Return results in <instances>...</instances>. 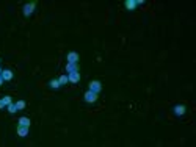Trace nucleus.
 Wrapping results in <instances>:
<instances>
[{
	"label": "nucleus",
	"mask_w": 196,
	"mask_h": 147,
	"mask_svg": "<svg viewBox=\"0 0 196 147\" xmlns=\"http://www.w3.org/2000/svg\"><path fill=\"white\" fill-rule=\"evenodd\" d=\"M58 81H60V85H61V86H63V85H68V83H69L68 75H61L60 78H58Z\"/></svg>",
	"instance_id": "nucleus-14"
},
{
	"label": "nucleus",
	"mask_w": 196,
	"mask_h": 147,
	"mask_svg": "<svg viewBox=\"0 0 196 147\" xmlns=\"http://www.w3.org/2000/svg\"><path fill=\"white\" fill-rule=\"evenodd\" d=\"M173 111H174V114H176V116H184L187 108H185V105H176V107L173 108Z\"/></svg>",
	"instance_id": "nucleus-5"
},
{
	"label": "nucleus",
	"mask_w": 196,
	"mask_h": 147,
	"mask_svg": "<svg viewBox=\"0 0 196 147\" xmlns=\"http://www.w3.org/2000/svg\"><path fill=\"white\" fill-rule=\"evenodd\" d=\"M6 108H8V111H10V113H11V114H14V113H16V111H17V108H16V105H14V103H11V105H8V107H6Z\"/></svg>",
	"instance_id": "nucleus-16"
},
{
	"label": "nucleus",
	"mask_w": 196,
	"mask_h": 147,
	"mask_svg": "<svg viewBox=\"0 0 196 147\" xmlns=\"http://www.w3.org/2000/svg\"><path fill=\"white\" fill-rule=\"evenodd\" d=\"M88 91H93V93H96V94H99L101 91H102V83L99 81V80H93L89 83V89Z\"/></svg>",
	"instance_id": "nucleus-2"
},
{
	"label": "nucleus",
	"mask_w": 196,
	"mask_h": 147,
	"mask_svg": "<svg viewBox=\"0 0 196 147\" xmlns=\"http://www.w3.org/2000/svg\"><path fill=\"white\" fill-rule=\"evenodd\" d=\"M0 61H2V60H0Z\"/></svg>",
	"instance_id": "nucleus-21"
},
{
	"label": "nucleus",
	"mask_w": 196,
	"mask_h": 147,
	"mask_svg": "<svg viewBox=\"0 0 196 147\" xmlns=\"http://www.w3.org/2000/svg\"><path fill=\"white\" fill-rule=\"evenodd\" d=\"M17 135L20 138H25L29 135V127H20V125H17Z\"/></svg>",
	"instance_id": "nucleus-9"
},
{
	"label": "nucleus",
	"mask_w": 196,
	"mask_h": 147,
	"mask_svg": "<svg viewBox=\"0 0 196 147\" xmlns=\"http://www.w3.org/2000/svg\"><path fill=\"white\" fill-rule=\"evenodd\" d=\"M30 124H32V122H30L29 117H20V119H19V125H20V127H29V128H30Z\"/></svg>",
	"instance_id": "nucleus-11"
},
{
	"label": "nucleus",
	"mask_w": 196,
	"mask_h": 147,
	"mask_svg": "<svg viewBox=\"0 0 196 147\" xmlns=\"http://www.w3.org/2000/svg\"><path fill=\"white\" fill-rule=\"evenodd\" d=\"M135 3H137V5H143L144 0H135Z\"/></svg>",
	"instance_id": "nucleus-17"
},
{
	"label": "nucleus",
	"mask_w": 196,
	"mask_h": 147,
	"mask_svg": "<svg viewBox=\"0 0 196 147\" xmlns=\"http://www.w3.org/2000/svg\"><path fill=\"white\" fill-rule=\"evenodd\" d=\"M13 71H10V69H5V71H2V78H3V81H10L11 78H13Z\"/></svg>",
	"instance_id": "nucleus-8"
},
{
	"label": "nucleus",
	"mask_w": 196,
	"mask_h": 147,
	"mask_svg": "<svg viewBox=\"0 0 196 147\" xmlns=\"http://www.w3.org/2000/svg\"><path fill=\"white\" fill-rule=\"evenodd\" d=\"M2 102H3V105H5V107H8V105H11V103H13V99H11L10 96H3Z\"/></svg>",
	"instance_id": "nucleus-13"
},
{
	"label": "nucleus",
	"mask_w": 196,
	"mask_h": 147,
	"mask_svg": "<svg viewBox=\"0 0 196 147\" xmlns=\"http://www.w3.org/2000/svg\"><path fill=\"white\" fill-rule=\"evenodd\" d=\"M125 8H127L129 11H134L137 8V3H135V0H125Z\"/></svg>",
	"instance_id": "nucleus-10"
},
{
	"label": "nucleus",
	"mask_w": 196,
	"mask_h": 147,
	"mask_svg": "<svg viewBox=\"0 0 196 147\" xmlns=\"http://www.w3.org/2000/svg\"><path fill=\"white\" fill-rule=\"evenodd\" d=\"M5 108V105H3V102H2V99H0V110H3Z\"/></svg>",
	"instance_id": "nucleus-18"
},
{
	"label": "nucleus",
	"mask_w": 196,
	"mask_h": 147,
	"mask_svg": "<svg viewBox=\"0 0 196 147\" xmlns=\"http://www.w3.org/2000/svg\"><path fill=\"white\" fill-rule=\"evenodd\" d=\"M2 71H3V69H2V67H0V75H2Z\"/></svg>",
	"instance_id": "nucleus-20"
},
{
	"label": "nucleus",
	"mask_w": 196,
	"mask_h": 147,
	"mask_svg": "<svg viewBox=\"0 0 196 147\" xmlns=\"http://www.w3.org/2000/svg\"><path fill=\"white\" fill-rule=\"evenodd\" d=\"M14 105H16L17 111H19V110H24V108H25V102H24V100H17Z\"/></svg>",
	"instance_id": "nucleus-15"
},
{
	"label": "nucleus",
	"mask_w": 196,
	"mask_h": 147,
	"mask_svg": "<svg viewBox=\"0 0 196 147\" xmlns=\"http://www.w3.org/2000/svg\"><path fill=\"white\" fill-rule=\"evenodd\" d=\"M83 99H85V102H88V103H94L97 100V94L93 93V91H86L85 96H83Z\"/></svg>",
	"instance_id": "nucleus-3"
},
{
	"label": "nucleus",
	"mask_w": 196,
	"mask_h": 147,
	"mask_svg": "<svg viewBox=\"0 0 196 147\" xmlns=\"http://www.w3.org/2000/svg\"><path fill=\"white\" fill-rule=\"evenodd\" d=\"M35 8H36V2H29V3H25L24 5V16L25 17H29L33 14V11Z\"/></svg>",
	"instance_id": "nucleus-1"
},
{
	"label": "nucleus",
	"mask_w": 196,
	"mask_h": 147,
	"mask_svg": "<svg viewBox=\"0 0 196 147\" xmlns=\"http://www.w3.org/2000/svg\"><path fill=\"white\" fill-rule=\"evenodd\" d=\"M49 86H50L52 89H58V88H61V85H60L58 78H52L50 81H49Z\"/></svg>",
	"instance_id": "nucleus-12"
},
{
	"label": "nucleus",
	"mask_w": 196,
	"mask_h": 147,
	"mask_svg": "<svg viewBox=\"0 0 196 147\" xmlns=\"http://www.w3.org/2000/svg\"><path fill=\"white\" fill-rule=\"evenodd\" d=\"M68 78H69V83H79L80 81V72L68 74Z\"/></svg>",
	"instance_id": "nucleus-6"
},
{
	"label": "nucleus",
	"mask_w": 196,
	"mask_h": 147,
	"mask_svg": "<svg viewBox=\"0 0 196 147\" xmlns=\"http://www.w3.org/2000/svg\"><path fill=\"white\" fill-rule=\"evenodd\" d=\"M66 72H68V74L79 72V64H74V63H68V64H66Z\"/></svg>",
	"instance_id": "nucleus-7"
},
{
	"label": "nucleus",
	"mask_w": 196,
	"mask_h": 147,
	"mask_svg": "<svg viewBox=\"0 0 196 147\" xmlns=\"http://www.w3.org/2000/svg\"><path fill=\"white\" fill-rule=\"evenodd\" d=\"M3 85V78H2V75H0V86Z\"/></svg>",
	"instance_id": "nucleus-19"
},
{
	"label": "nucleus",
	"mask_w": 196,
	"mask_h": 147,
	"mask_svg": "<svg viewBox=\"0 0 196 147\" xmlns=\"http://www.w3.org/2000/svg\"><path fill=\"white\" fill-rule=\"evenodd\" d=\"M79 53L77 52H69L68 55H66V60H68V63H74V64H77L79 63Z\"/></svg>",
	"instance_id": "nucleus-4"
}]
</instances>
